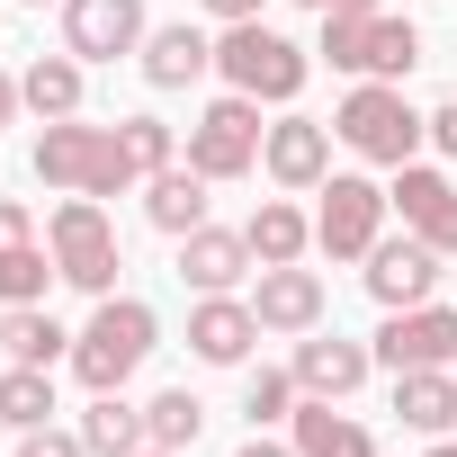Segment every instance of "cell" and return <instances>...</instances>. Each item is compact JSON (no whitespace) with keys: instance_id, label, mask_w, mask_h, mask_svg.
<instances>
[{"instance_id":"cell-8","label":"cell","mask_w":457,"mask_h":457,"mask_svg":"<svg viewBox=\"0 0 457 457\" xmlns=\"http://www.w3.org/2000/svg\"><path fill=\"white\" fill-rule=\"evenodd\" d=\"M368 350H377V368L386 377H403V368H457V305H403V314H386L377 332H368Z\"/></svg>"},{"instance_id":"cell-7","label":"cell","mask_w":457,"mask_h":457,"mask_svg":"<svg viewBox=\"0 0 457 457\" xmlns=\"http://www.w3.org/2000/svg\"><path fill=\"white\" fill-rule=\"evenodd\" d=\"M323 206H314V252H332V261H368L377 252V234H386V188L368 179V170H332L323 188H314Z\"/></svg>"},{"instance_id":"cell-16","label":"cell","mask_w":457,"mask_h":457,"mask_svg":"<svg viewBox=\"0 0 457 457\" xmlns=\"http://www.w3.org/2000/svg\"><path fill=\"white\" fill-rule=\"evenodd\" d=\"M135 63H144V81H153V90H188V81H206V72H215V37H206V28H188V19H170V28H153V37H144V54H135Z\"/></svg>"},{"instance_id":"cell-10","label":"cell","mask_w":457,"mask_h":457,"mask_svg":"<svg viewBox=\"0 0 457 457\" xmlns=\"http://www.w3.org/2000/svg\"><path fill=\"white\" fill-rule=\"evenodd\" d=\"M386 206L403 215V234H421L439 261L457 252V179H448V170H430V162H403V170H395V188H386Z\"/></svg>"},{"instance_id":"cell-28","label":"cell","mask_w":457,"mask_h":457,"mask_svg":"<svg viewBox=\"0 0 457 457\" xmlns=\"http://www.w3.org/2000/svg\"><path fill=\"white\" fill-rule=\"evenodd\" d=\"M296 403H305L296 368H252V377H243V421H252V430H270V421H296Z\"/></svg>"},{"instance_id":"cell-24","label":"cell","mask_w":457,"mask_h":457,"mask_svg":"<svg viewBox=\"0 0 457 457\" xmlns=\"http://www.w3.org/2000/svg\"><path fill=\"white\" fill-rule=\"evenodd\" d=\"M81 72H90L81 54H37V63L19 72V90H28V108L54 126V117H81Z\"/></svg>"},{"instance_id":"cell-26","label":"cell","mask_w":457,"mask_h":457,"mask_svg":"<svg viewBox=\"0 0 457 457\" xmlns=\"http://www.w3.org/2000/svg\"><path fill=\"white\" fill-rule=\"evenodd\" d=\"M421 63V28L412 19H386L377 10V28H368V63H359V81H403Z\"/></svg>"},{"instance_id":"cell-36","label":"cell","mask_w":457,"mask_h":457,"mask_svg":"<svg viewBox=\"0 0 457 457\" xmlns=\"http://www.w3.org/2000/svg\"><path fill=\"white\" fill-rule=\"evenodd\" d=\"M234 457H296V439H287V448H278V439H270V430H252V439H243V448H234Z\"/></svg>"},{"instance_id":"cell-13","label":"cell","mask_w":457,"mask_h":457,"mask_svg":"<svg viewBox=\"0 0 457 457\" xmlns=\"http://www.w3.org/2000/svg\"><path fill=\"white\" fill-rule=\"evenodd\" d=\"M287 368H296V386H305V395L350 403V395L368 386L377 350H368V341H341V332H323V323H314V332H296V359H287Z\"/></svg>"},{"instance_id":"cell-25","label":"cell","mask_w":457,"mask_h":457,"mask_svg":"<svg viewBox=\"0 0 457 457\" xmlns=\"http://www.w3.org/2000/svg\"><path fill=\"white\" fill-rule=\"evenodd\" d=\"M63 403H54V368H0V421H10V430H46Z\"/></svg>"},{"instance_id":"cell-27","label":"cell","mask_w":457,"mask_h":457,"mask_svg":"<svg viewBox=\"0 0 457 457\" xmlns=\"http://www.w3.org/2000/svg\"><path fill=\"white\" fill-rule=\"evenodd\" d=\"M144 430H153V448H197V430H206V403L188 395V386H162L153 403H144Z\"/></svg>"},{"instance_id":"cell-38","label":"cell","mask_w":457,"mask_h":457,"mask_svg":"<svg viewBox=\"0 0 457 457\" xmlns=\"http://www.w3.org/2000/svg\"><path fill=\"white\" fill-rule=\"evenodd\" d=\"M296 10H314V19H323V10H341V0H296Z\"/></svg>"},{"instance_id":"cell-14","label":"cell","mask_w":457,"mask_h":457,"mask_svg":"<svg viewBox=\"0 0 457 457\" xmlns=\"http://www.w3.org/2000/svg\"><path fill=\"white\" fill-rule=\"evenodd\" d=\"M252 270H261L252 261V234H234V224H197V234H179V278L197 296H234Z\"/></svg>"},{"instance_id":"cell-31","label":"cell","mask_w":457,"mask_h":457,"mask_svg":"<svg viewBox=\"0 0 457 457\" xmlns=\"http://www.w3.org/2000/svg\"><path fill=\"white\" fill-rule=\"evenodd\" d=\"M117 144H126L135 179H153V170H170V162H179V135H170L162 117H117Z\"/></svg>"},{"instance_id":"cell-41","label":"cell","mask_w":457,"mask_h":457,"mask_svg":"<svg viewBox=\"0 0 457 457\" xmlns=\"http://www.w3.org/2000/svg\"><path fill=\"white\" fill-rule=\"evenodd\" d=\"M144 457H179V448H144Z\"/></svg>"},{"instance_id":"cell-3","label":"cell","mask_w":457,"mask_h":457,"mask_svg":"<svg viewBox=\"0 0 457 457\" xmlns=\"http://www.w3.org/2000/svg\"><path fill=\"white\" fill-rule=\"evenodd\" d=\"M215 72H224V90H243V99H261V108H296L314 54H305L296 37H278L270 19H243V28L215 37Z\"/></svg>"},{"instance_id":"cell-30","label":"cell","mask_w":457,"mask_h":457,"mask_svg":"<svg viewBox=\"0 0 457 457\" xmlns=\"http://www.w3.org/2000/svg\"><path fill=\"white\" fill-rule=\"evenodd\" d=\"M54 278H63V270H54V252H37V243L0 252V305H46Z\"/></svg>"},{"instance_id":"cell-20","label":"cell","mask_w":457,"mask_h":457,"mask_svg":"<svg viewBox=\"0 0 457 457\" xmlns=\"http://www.w3.org/2000/svg\"><path fill=\"white\" fill-rule=\"evenodd\" d=\"M296 457H377V430L368 421H350L341 403H323V395H305L296 403Z\"/></svg>"},{"instance_id":"cell-29","label":"cell","mask_w":457,"mask_h":457,"mask_svg":"<svg viewBox=\"0 0 457 457\" xmlns=\"http://www.w3.org/2000/svg\"><path fill=\"white\" fill-rule=\"evenodd\" d=\"M368 28H377V10H350V0H341V10H323V46H314V54H323L332 72L359 81V63H368Z\"/></svg>"},{"instance_id":"cell-19","label":"cell","mask_w":457,"mask_h":457,"mask_svg":"<svg viewBox=\"0 0 457 457\" xmlns=\"http://www.w3.org/2000/svg\"><path fill=\"white\" fill-rule=\"evenodd\" d=\"M395 421L421 430V439H448V421H457V368H403L395 377Z\"/></svg>"},{"instance_id":"cell-32","label":"cell","mask_w":457,"mask_h":457,"mask_svg":"<svg viewBox=\"0 0 457 457\" xmlns=\"http://www.w3.org/2000/svg\"><path fill=\"white\" fill-rule=\"evenodd\" d=\"M19 457H90V439L63 430V421H46V430H19Z\"/></svg>"},{"instance_id":"cell-1","label":"cell","mask_w":457,"mask_h":457,"mask_svg":"<svg viewBox=\"0 0 457 457\" xmlns=\"http://www.w3.org/2000/svg\"><path fill=\"white\" fill-rule=\"evenodd\" d=\"M37 179L63 188V197H126L135 188V162L117 144V126H90V117H54L37 135Z\"/></svg>"},{"instance_id":"cell-33","label":"cell","mask_w":457,"mask_h":457,"mask_svg":"<svg viewBox=\"0 0 457 457\" xmlns=\"http://www.w3.org/2000/svg\"><path fill=\"white\" fill-rule=\"evenodd\" d=\"M19 243H37V224H28L19 197H0V252H19Z\"/></svg>"},{"instance_id":"cell-21","label":"cell","mask_w":457,"mask_h":457,"mask_svg":"<svg viewBox=\"0 0 457 457\" xmlns=\"http://www.w3.org/2000/svg\"><path fill=\"white\" fill-rule=\"evenodd\" d=\"M243 234H252V261H261V270H287V261L314 252V215H305L296 197H261Z\"/></svg>"},{"instance_id":"cell-40","label":"cell","mask_w":457,"mask_h":457,"mask_svg":"<svg viewBox=\"0 0 457 457\" xmlns=\"http://www.w3.org/2000/svg\"><path fill=\"white\" fill-rule=\"evenodd\" d=\"M19 10H63V0H19Z\"/></svg>"},{"instance_id":"cell-9","label":"cell","mask_w":457,"mask_h":457,"mask_svg":"<svg viewBox=\"0 0 457 457\" xmlns=\"http://www.w3.org/2000/svg\"><path fill=\"white\" fill-rule=\"evenodd\" d=\"M144 0H63V54L81 63H117V54H144Z\"/></svg>"},{"instance_id":"cell-18","label":"cell","mask_w":457,"mask_h":457,"mask_svg":"<svg viewBox=\"0 0 457 457\" xmlns=\"http://www.w3.org/2000/svg\"><path fill=\"white\" fill-rule=\"evenodd\" d=\"M206 188H215V179H206L197 162L153 170V179H144V215H153V234H170V243H179V234H197V224H206Z\"/></svg>"},{"instance_id":"cell-12","label":"cell","mask_w":457,"mask_h":457,"mask_svg":"<svg viewBox=\"0 0 457 457\" xmlns=\"http://www.w3.org/2000/svg\"><path fill=\"white\" fill-rule=\"evenodd\" d=\"M368 296L386 305V314H403V305H430L439 296V252L421 243V234H377V252H368Z\"/></svg>"},{"instance_id":"cell-4","label":"cell","mask_w":457,"mask_h":457,"mask_svg":"<svg viewBox=\"0 0 457 457\" xmlns=\"http://www.w3.org/2000/svg\"><path fill=\"white\" fill-rule=\"evenodd\" d=\"M332 135L359 153V162H377V170H403L421 144H430V117L403 99V81H359L350 99H341V117H332Z\"/></svg>"},{"instance_id":"cell-11","label":"cell","mask_w":457,"mask_h":457,"mask_svg":"<svg viewBox=\"0 0 457 457\" xmlns=\"http://www.w3.org/2000/svg\"><path fill=\"white\" fill-rule=\"evenodd\" d=\"M261 170H270L278 188H296V197H305V188H323V179H332V126L287 108V117L261 135Z\"/></svg>"},{"instance_id":"cell-34","label":"cell","mask_w":457,"mask_h":457,"mask_svg":"<svg viewBox=\"0 0 457 457\" xmlns=\"http://www.w3.org/2000/svg\"><path fill=\"white\" fill-rule=\"evenodd\" d=\"M430 144L457 162V99H439V108H430Z\"/></svg>"},{"instance_id":"cell-15","label":"cell","mask_w":457,"mask_h":457,"mask_svg":"<svg viewBox=\"0 0 457 457\" xmlns=\"http://www.w3.org/2000/svg\"><path fill=\"white\" fill-rule=\"evenodd\" d=\"M252 341H261L252 296H197V305H188V350H197L206 368H243Z\"/></svg>"},{"instance_id":"cell-37","label":"cell","mask_w":457,"mask_h":457,"mask_svg":"<svg viewBox=\"0 0 457 457\" xmlns=\"http://www.w3.org/2000/svg\"><path fill=\"white\" fill-rule=\"evenodd\" d=\"M19 108H28V90H19V72H0V126H10Z\"/></svg>"},{"instance_id":"cell-35","label":"cell","mask_w":457,"mask_h":457,"mask_svg":"<svg viewBox=\"0 0 457 457\" xmlns=\"http://www.w3.org/2000/svg\"><path fill=\"white\" fill-rule=\"evenodd\" d=\"M206 19H224V28H243V19H261V0H197Z\"/></svg>"},{"instance_id":"cell-22","label":"cell","mask_w":457,"mask_h":457,"mask_svg":"<svg viewBox=\"0 0 457 457\" xmlns=\"http://www.w3.org/2000/svg\"><path fill=\"white\" fill-rule=\"evenodd\" d=\"M72 430L90 439V457H144V448H153V430H144V403H126V386H117V395H90Z\"/></svg>"},{"instance_id":"cell-2","label":"cell","mask_w":457,"mask_h":457,"mask_svg":"<svg viewBox=\"0 0 457 457\" xmlns=\"http://www.w3.org/2000/svg\"><path fill=\"white\" fill-rule=\"evenodd\" d=\"M153 341H162V314H153L144 296H99V314L72 332V377H81L90 395H117V386L153 359Z\"/></svg>"},{"instance_id":"cell-39","label":"cell","mask_w":457,"mask_h":457,"mask_svg":"<svg viewBox=\"0 0 457 457\" xmlns=\"http://www.w3.org/2000/svg\"><path fill=\"white\" fill-rule=\"evenodd\" d=\"M430 457H457V439H430Z\"/></svg>"},{"instance_id":"cell-5","label":"cell","mask_w":457,"mask_h":457,"mask_svg":"<svg viewBox=\"0 0 457 457\" xmlns=\"http://www.w3.org/2000/svg\"><path fill=\"white\" fill-rule=\"evenodd\" d=\"M46 252H54V270H63V287H81V296H117V224H108V197H63L54 215H46Z\"/></svg>"},{"instance_id":"cell-6","label":"cell","mask_w":457,"mask_h":457,"mask_svg":"<svg viewBox=\"0 0 457 457\" xmlns=\"http://www.w3.org/2000/svg\"><path fill=\"white\" fill-rule=\"evenodd\" d=\"M261 99H243V90H224V99H206L197 108V126H188V162L224 188V179H252L261 170Z\"/></svg>"},{"instance_id":"cell-17","label":"cell","mask_w":457,"mask_h":457,"mask_svg":"<svg viewBox=\"0 0 457 457\" xmlns=\"http://www.w3.org/2000/svg\"><path fill=\"white\" fill-rule=\"evenodd\" d=\"M252 314H261V332H314V323H323V278H314L305 261H287V270H261V287H252Z\"/></svg>"},{"instance_id":"cell-23","label":"cell","mask_w":457,"mask_h":457,"mask_svg":"<svg viewBox=\"0 0 457 457\" xmlns=\"http://www.w3.org/2000/svg\"><path fill=\"white\" fill-rule=\"evenodd\" d=\"M0 350H10L19 368H54V359H72V332L46 305H10V314H0Z\"/></svg>"}]
</instances>
